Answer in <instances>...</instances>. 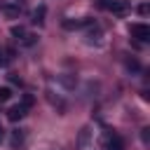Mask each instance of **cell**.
<instances>
[{"mask_svg": "<svg viewBox=\"0 0 150 150\" xmlns=\"http://www.w3.org/2000/svg\"><path fill=\"white\" fill-rule=\"evenodd\" d=\"M12 98V87H0V103Z\"/></svg>", "mask_w": 150, "mask_h": 150, "instance_id": "obj_9", "label": "cell"}, {"mask_svg": "<svg viewBox=\"0 0 150 150\" xmlns=\"http://www.w3.org/2000/svg\"><path fill=\"white\" fill-rule=\"evenodd\" d=\"M5 138V129H2V124H0V141Z\"/></svg>", "mask_w": 150, "mask_h": 150, "instance_id": "obj_12", "label": "cell"}, {"mask_svg": "<svg viewBox=\"0 0 150 150\" xmlns=\"http://www.w3.org/2000/svg\"><path fill=\"white\" fill-rule=\"evenodd\" d=\"M9 33H12L16 40H23V38H26V28H23V26H12V30H9Z\"/></svg>", "mask_w": 150, "mask_h": 150, "instance_id": "obj_7", "label": "cell"}, {"mask_svg": "<svg viewBox=\"0 0 150 150\" xmlns=\"http://www.w3.org/2000/svg\"><path fill=\"white\" fill-rule=\"evenodd\" d=\"M45 12H47V9H45V5H42V7H38V9L33 12V21H35V23H42V21H45V19H42V16H45Z\"/></svg>", "mask_w": 150, "mask_h": 150, "instance_id": "obj_8", "label": "cell"}, {"mask_svg": "<svg viewBox=\"0 0 150 150\" xmlns=\"http://www.w3.org/2000/svg\"><path fill=\"white\" fill-rule=\"evenodd\" d=\"M89 141H91V129H89V127H84V129L80 131V136H77V145H80V150H87Z\"/></svg>", "mask_w": 150, "mask_h": 150, "instance_id": "obj_5", "label": "cell"}, {"mask_svg": "<svg viewBox=\"0 0 150 150\" xmlns=\"http://www.w3.org/2000/svg\"><path fill=\"white\" fill-rule=\"evenodd\" d=\"M26 110H28V105L21 101V103H16V105H12V108L7 110V117H9L12 122H19V120L26 117Z\"/></svg>", "mask_w": 150, "mask_h": 150, "instance_id": "obj_4", "label": "cell"}, {"mask_svg": "<svg viewBox=\"0 0 150 150\" xmlns=\"http://www.w3.org/2000/svg\"><path fill=\"white\" fill-rule=\"evenodd\" d=\"M103 150H124V143L117 134H105L103 136Z\"/></svg>", "mask_w": 150, "mask_h": 150, "instance_id": "obj_3", "label": "cell"}, {"mask_svg": "<svg viewBox=\"0 0 150 150\" xmlns=\"http://www.w3.org/2000/svg\"><path fill=\"white\" fill-rule=\"evenodd\" d=\"M98 5H101L103 9L117 14V16H124V14L129 12V5H127L124 0H98Z\"/></svg>", "mask_w": 150, "mask_h": 150, "instance_id": "obj_1", "label": "cell"}, {"mask_svg": "<svg viewBox=\"0 0 150 150\" xmlns=\"http://www.w3.org/2000/svg\"><path fill=\"white\" fill-rule=\"evenodd\" d=\"M129 33H131V38H136L141 42L150 40V26L148 23H131L129 26Z\"/></svg>", "mask_w": 150, "mask_h": 150, "instance_id": "obj_2", "label": "cell"}, {"mask_svg": "<svg viewBox=\"0 0 150 150\" xmlns=\"http://www.w3.org/2000/svg\"><path fill=\"white\" fill-rule=\"evenodd\" d=\"M7 61H9V59L5 56V49H0V66H2V63H7Z\"/></svg>", "mask_w": 150, "mask_h": 150, "instance_id": "obj_11", "label": "cell"}, {"mask_svg": "<svg viewBox=\"0 0 150 150\" xmlns=\"http://www.w3.org/2000/svg\"><path fill=\"white\" fill-rule=\"evenodd\" d=\"M0 12H5L7 16H16V14H19V7L9 5V2H0Z\"/></svg>", "mask_w": 150, "mask_h": 150, "instance_id": "obj_6", "label": "cell"}, {"mask_svg": "<svg viewBox=\"0 0 150 150\" xmlns=\"http://www.w3.org/2000/svg\"><path fill=\"white\" fill-rule=\"evenodd\" d=\"M23 141V131L21 129H14V134H12V143L16 145V143H21Z\"/></svg>", "mask_w": 150, "mask_h": 150, "instance_id": "obj_10", "label": "cell"}]
</instances>
